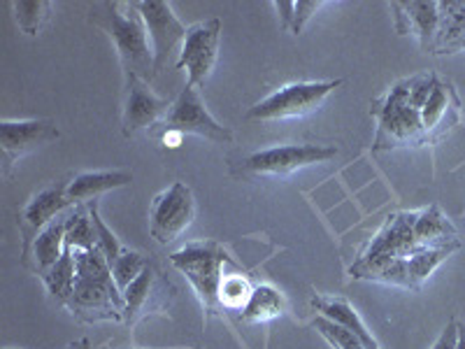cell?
Instances as JSON below:
<instances>
[{
  "label": "cell",
  "instance_id": "cell-28",
  "mask_svg": "<svg viewBox=\"0 0 465 349\" xmlns=\"http://www.w3.org/2000/svg\"><path fill=\"white\" fill-rule=\"evenodd\" d=\"M312 326L317 328L319 334H322L323 338H326V343L331 344V347H333V349H365L363 344H361V340L356 338V335L351 334L349 328H344L342 324L331 322V319L322 317V314H319V317L314 319Z\"/></svg>",
  "mask_w": 465,
  "mask_h": 349
},
{
  "label": "cell",
  "instance_id": "cell-11",
  "mask_svg": "<svg viewBox=\"0 0 465 349\" xmlns=\"http://www.w3.org/2000/svg\"><path fill=\"white\" fill-rule=\"evenodd\" d=\"M131 5L143 16L147 35L152 40L156 75L163 73L170 54L177 49V45H184L189 28L180 22V16L174 15L173 5L165 0H135Z\"/></svg>",
  "mask_w": 465,
  "mask_h": 349
},
{
  "label": "cell",
  "instance_id": "cell-16",
  "mask_svg": "<svg viewBox=\"0 0 465 349\" xmlns=\"http://www.w3.org/2000/svg\"><path fill=\"white\" fill-rule=\"evenodd\" d=\"M393 19H396V31L401 35L417 37L419 47L423 52H435L440 28H442V16H440V3H393Z\"/></svg>",
  "mask_w": 465,
  "mask_h": 349
},
{
  "label": "cell",
  "instance_id": "cell-21",
  "mask_svg": "<svg viewBox=\"0 0 465 349\" xmlns=\"http://www.w3.org/2000/svg\"><path fill=\"white\" fill-rule=\"evenodd\" d=\"M286 313V301L282 291L272 284H259L252 289L247 305L240 310V317L247 324H265L270 319H277Z\"/></svg>",
  "mask_w": 465,
  "mask_h": 349
},
{
  "label": "cell",
  "instance_id": "cell-15",
  "mask_svg": "<svg viewBox=\"0 0 465 349\" xmlns=\"http://www.w3.org/2000/svg\"><path fill=\"white\" fill-rule=\"evenodd\" d=\"M56 124L49 119H24V122H0V149L5 164L12 165L26 154L58 140Z\"/></svg>",
  "mask_w": 465,
  "mask_h": 349
},
{
  "label": "cell",
  "instance_id": "cell-22",
  "mask_svg": "<svg viewBox=\"0 0 465 349\" xmlns=\"http://www.w3.org/2000/svg\"><path fill=\"white\" fill-rule=\"evenodd\" d=\"M43 282L47 284L49 294H52L61 305H70L74 291V254L68 244H65L64 256H61L58 264L43 277Z\"/></svg>",
  "mask_w": 465,
  "mask_h": 349
},
{
  "label": "cell",
  "instance_id": "cell-1",
  "mask_svg": "<svg viewBox=\"0 0 465 349\" xmlns=\"http://www.w3.org/2000/svg\"><path fill=\"white\" fill-rule=\"evenodd\" d=\"M438 80L440 75L423 70L412 77L398 80L372 103L371 115L377 119V152L433 145L426 122V103Z\"/></svg>",
  "mask_w": 465,
  "mask_h": 349
},
{
  "label": "cell",
  "instance_id": "cell-20",
  "mask_svg": "<svg viewBox=\"0 0 465 349\" xmlns=\"http://www.w3.org/2000/svg\"><path fill=\"white\" fill-rule=\"evenodd\" d=\"M312 305L317 307L322 317L331 319L335 324H342L344 328H349L356 338L361 340L365 349H381L380 343L375 340L372 331H368V326L363 324V319L359 317L354 307L349 305L347 301H340V298H326V296H314Z\"/></svg>",
  "mask_w": 465,
  "mask_h": 349
},
{
  "label": "cell",
  "instance_id": "cell-2",
  "mask_svg": "<svg viewBox=\"0 0 465 349\" xmlns=\"http://www.w3.org/2000/svg\"><path fill=\"white\" fill-rule=\"evenodd\" d=\"M438 247H460L459 231L438 205H429L417 212L402 210L389 214L356 261L380 264V261L407 259Z\"/></svg>",
  "mask_w": 465,
  "mask_h": 349
},
{
  "label": "cell",
  "instance_id": "cell-9",
  "mask_svg": "<svg viewBox=\"0 0 465 349\" xmlns=\"http://www.w3.org/2000/svg\"><path fill=\"white\" fill-rule=\"evenodd\" d=\"M163 126L165 131H174L180 133V135H198V138H205L217 145L232 143L231 128L222 126L210 115V110L203 103L201 89L189 85L173 101V107H170L168 116H165Z\"/></svg>",
  "mask_w": 465,
  "mask_h": 349
},
{
  "label": "cell",
  "instance_id": "cell-5",
  "mask_svg": "<svg viewBox=\"0 0 465 349\" xmlns=\"http://www.w3.org/2000/svg\"><path fill=\"white\" fill-rule=\"evenodd\" d=\"M170 261L182 275L191 282L193 291H196L198 301H201L203 310L207 314L223 313L222 291L223 282V265L231 261L226 254V249L219 243H193L182 247L180 252L170 254Z\"/></svg>",
  "mask_w": 465,
  "mask_h": 349
},
{
  "label": "cell",
  "instance_id": "cell-12",
  "mask_svg": "<svg viewBox=\"0 0 465 349\" xmlns=\"http://www.w3.org/2000/svg\"><path fill=\"white\" fill-rule=\"evenodd\" d=\"M219 37H222V22L219 19H205L189 26L186 40L180 49L177 70H186L189 86L203 89L207 77L212 75L219 58Z\"/></svg>",
  "mask_w": 465,
  "mask_h": 349
},
{
  "label": "cell",
  "instance_id": "cell-31",
  "mask_svg": "<svg viewBox=\"0 0 465 349\" xmlns=\"http://www.w3.org/2000/svg\"><path fill=\"white\" fill-rule=\"evenodd\" d=\"M456 335H459V322L451 319V322L442 328V334H440V338L435 340L430 349H456Z\"/></svg>",
  "mask_w": 465,
  "mask_h": 349
},
{
  "label": "cell",
  "instance_id": "cell-14",
  "mask_svg": "<svg viewBox=\"0 0 465 349\" xmlns=\"http://www.w3.org/2000/svg\"><path fill=\"white\" fill-rule=\"evenodd\" d=\"M124 85H126V101H124L122 126L126 138H133L140 131L156 126L161 119L165 122L170 107H173L168 98H159L152 91L149 82L140 80V77L124 80Z\"/></svg>",
  "mask_w": 465,
  "mask_h": 349
},
{
  "label": "cell",
  "instance_id": "cell-26",
  "mask_svg": "<svg viewBox=\"0 0 465 349\" xmlns=\"http://www.w3.org/2000/svg\"><path fill=\"white\" fill-rule=\"evenodd\" d=\"M147 264L149 261L144 259L140 252H128L126 249V252H124V254L110 265L112 277H114L116 286H119V291H122V294L133 284V282L138 280L140 275H143L144 268H147Z\"/></svg>",
  "mask_w": 465,
  "mask_h": 349
},
{
  "label": "cell",
  "instance_id": "cell-3",
  "mask_svg": "<svg viewBox=\"0 0 465 349\" xmlns=\"http://www.w3.org/2000/svg\"><path fill=\"white\" fill-rule=\"evenodd\" d=\"M74 291L70 313L82 322H122L126 301L112 277V268L101 249L74 252Z\"/></svg>",
  "mask_w": 465,
  "mask_h": 349
},
{
  "label": "cell",
  "instance_id": "cell-4",
  "mask_svg": "<svg viewBox=\"0 0 465 349\" xmlns=\"http://www.w3.org/2000/svg\"><path fill=\"white\" fill-rule=\"evenodd\" d=\"M91 22L110 35L124 68V80L140 77L152 82L156 77L153 52L149 49V35L143 16L128 3H95L91 7Z\"/></svg>",
  "mask_w": 465,
  "mask_h": 349
},
{
  "label": "cell",
  "instance_id": "cell-30",
  "mask_svg": "<svg viewBox=\"0 0 465 349\" xmlns=\"http://www.w3.org/2000/svg\"><path fill=\"white\" fill-rule=\"evenodd\" d=\"M465 52V22L459 24L456 28H451L450 33H444L440 37L438 47L433 54H459Z\"/></svg>",
  "mask_w": 465,
  "mask_h": 349
},
{
  "label": "cell",
  "instance_id": "cell-23",
  "mask_svg": "<svg viewBox=\"0 0 465 349\" xmlns=\"http://www.w3.org/2000/svg\"><path fill=\"white\" fill-rule=\"evenodd\" d=\"M65 244L70 249H95V228L91 222L89 205L73 207L65 217Z\"/></svg>",
  "mask_w": 465,
  "mask_h": 349
},
{
  "label": "cell",
  "instance_id": "cell-29",
  "mask_svg": "<svg viewBox=\"0 0 465 349\" xmlns=\"http://www.w3.org/2000/svg\"><path fill=\"white\" fill-rule=\"evenodd\" d=\"M326 5V0H293V24H291V33L301 35L305 24L312 19L319 12V7Z\"/></svg>",
  "mask_w": 465,
  "mask_h": 349
},
{
  "label": "cell",
  "instance_id": "cell-25",
  "mask_svg": "<svg viewBox=\"0 0 465 349\" xmlns=\"http://www.w3.org/2000/svg\"><path fill=\"white\" fill-rule=\"evenodd\" d=\"M89 214H91V222H94V228H95V247L101 249V254L105 256L107 264H114L119 256L126 252V249L122 247V243H119V238H116L114 233L110 231V226H107L105 222H103L101 212H98V203L91 201L89 203Z\"/></svg>",
  "mask_w": 465,
  "mask_h": 349
},
{
  "label": "cell",
  "instance_id": "cell-7",
  "mask_svg": "<svg viewBox=\"0 0 465 349\" xmlns=\"http://www.w3.org/2000/svg\"><path fill=\"white\" fill-rule=\"evenodd\" d=\"M338 86H342V80L286 85L249 107L247 119H252V122H284V119L312 115L328 101V95L333 94Z\"/></svg>",
  "mask_w": 465,
  "mask_h": 349
},
{
  "label": "cell",
  "instance_id": "cell-24",
  "mask_svg": "<svg viewBox=\"0 0 465 349\" xmlns=\"http://www.w3.org/2000/svg\"><path fill=\"white\" fill-rule=\"evenodd\" d=\"M12 10H15L16 26L22 28L26 35H37L47 24L52 3H47V0H15Z\"/></svg>",
  "mask_w": 465,
  "mask_h": 349
},
{
  "label": "cell",
  "instance_id": "cell-33",
  "mask_svg": "<svg viewBox=\"0 0 465 349\" xmlns=\"http://www.w3.org/2000/svg\"><path fill=\"white\" fill-rule=\"evenodd\" d=\"M456 349H465V326L459 324V335H456Z\"/></svg>",
  "mask_w": 465,
  "mask_h": 349
},
{
  "label": "cell",
  "instance_id": "cell-13",
  "mask_svg": "<svg viewBox=\"0 0 465 349\" xmlns=\"http://www.w3.org/2000/svg\"><path fill=\"white\" fill-rule=\"evenodd\" d=\"M70 210H73V203L68 201V182H52L37 194H33V198L24 205L22 214H19V231H22L24 238L22 254L54 219Z\"/></svg>",
  "mask_w": 465,
  "mask_h": 349
},
{
  "label": "cell",
  "instance_id": "cell-17",
  "mask_svg": "<svg viewBox=\"0 0 465 349\" xmlns=\"http://www.w3.org/2000/svg\"><path fill=\"white\" fill-rule=\"evenodd\" d=\"M65 217L68 212L61 214L58 219H54L47 228H45L35 240H33L31 247L22 254L24 265H26L31 273L45 277L54 265L58 264V259L64 256L65 252Z\"/></svg>",
  "mask_w": 465,
  "mask_h": 349
},
{
  "label": "cell",
  "instance_id": "cell-18",
  "mask_svg": "<svg viewBox=\"0 0 465 349\" xmlns=\"http://www.w3.org/2000/svg\"><path fill=\"white\" fill-rule=\"evenodd\" d=\"M133 182V173L128 170H89V173H77L68 180V201L73 207L89 205L98 196L107 191L122 189Z\"/></svg>",
  "mask_w": 465,
  "mask_h": 349
},
{
  "label": "cell",
  "instance_id": "cell-10",
  "mask_svg": "<svg viewBox=\"0 0 465 349\" xmlns=\"http://www.w3.org/2000/svg\"><path fill=\"white\" fill-rule=\"evenodd\" d=\"M196 217L193 191L184 182H173L163 194L153 198L149 210V233L159 244H170L180 238Z\"/></svg>",
  "mask_w": 465,
  "mask_h": 349
},
{
  "label": "cell",
  "instance_id": "cell-34",
  "mask_svg": "<svg viewBox=\"0 0 465 349\" xmlns=\"http://www.w3.org/2000/svg\"><path fill=\"white\" fill-rule=\"evenodd\" d=\"M70 349H91V343L86 338H82V340H77V343L70 344Z\"/></svg>",
  "mask_w": 465,
  "mask_h": 349
},
{
  "label": "cell",
  "instance_id": "cell-27",
  "mask_svg": "<svg viewBox=\"0 0 465 349\" xmlns=\"http://www.w3.org/2000/svg\"><path fill=\"white\" fill-rule=\"evenodd\" d=\"M252 289H254V286L249 284V280L244 275L223 277L222 291H219L223 310H242V307L247 305L249 296H252Z\"/></svg>",
  "mask_w": 465,
  "mask_h": 349
},
{
  "label": "cell",
  "instance_id": "cell-6",
  "mask_svg": "<svg viewBox=\"0 0 465 349\" xmlns=\"http://www.w3.org/2000/svg\"><path fill=\"white\" fill-rule=\"evenodd\" d=\"M460 247H438V249H426L407 259H393V261H380V264H359L354 261L349 273L356 280L365 282H380V284H391L401 286V289L419 291L426 280L433 275L435 270L450 259L454 252Z\"/></svg>",
  "mask_w": 465,
  "mask_h": 349
},
{
  "label": "cell",
  "instance_id": "cell-8",
  "mask_svg": "<svg viewBox=\"0 0 465 349\" xmlns=\"http://www.w3.org/2000/svg\"><path fill=\"white\" fill-rule=\"evenodd\" d=\"M335 156H338V147H331V145H280V147L247 154L240 161L238 173L252 174V177H286V174L310 168V165L328 164Z\"/></svg>",
  "mask_w": 465,
  "mask_h": 349
},
{
  "label": "cell",
  "instance_id": "cell-19",
  "mask_svg": "<svg viewBox=\"0 0 465 349\" xmlns=\"http://www.w3.org/2000/svg\"><path fill=\"white\" fill-rule=\"evenodd\" d=\"M159 270L156 265L147 264L143 275L133 282L126 291H124V301H126V310H124V322L128 326L138 322L144 313L149 310H156L159 303H156V296H159Z\"/></svg>",
  "mask_w": 465,
  "mask_h": 349
},
{
  "label": "cell",
  "instance_id": "cell-32",
  "mask_svg": "<svg viewBox=\"0 0 465 349\" xmlns=\"http://www.w3.org/2000/svg\"><path fill=\"white\" fill-rule=\"evenodd\" d=\"M272 5H275L277 15H280L282 28L291 31V24H293V0H289V3H272Z\"/></svg>",
  "mask_w": 465,
  "mask_h": 349
}]
</instances>
